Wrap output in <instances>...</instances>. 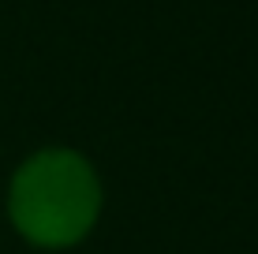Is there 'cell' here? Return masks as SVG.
<instances>
[{"instance_id":"cell-1","label":"cell","mask_w":258,"mask_h":254,"mask_svg":"<svg viewBox=\"0 0 258 254\" xmlns=\"http://www.w3.org/2000/svg\"><path fill=\"white\" fill-rule=\"evenodd\" d=\"M97 183L79 157L45 153L30 161L15 180L12 213L15 224L38 243L60 247L79 239L94 221Z\"/></svg>"}]
</instances>
